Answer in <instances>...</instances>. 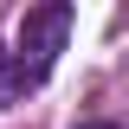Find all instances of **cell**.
Returning a JSON list of instances; mask_svg holds the SVG:
<instances>
[{
    "instance_id": "obj_1",
    "label": "cell",
    "mask_w": 129,
    "mask_h": 129,
    "mask_svg": "<svg viewBox=\"0 0 129 129\" xmlns=\"http://www.w3.org/2000/svg\"><path fill=\"white\" fill-rule=\"evenodd\" d=\"M64 32H71V7H58V0H52V7H32V13L19 19V52H13V64L26 71L32 84L45 78L52 58L64 52Z\"/></svg>"
},
{
    "instance_id": "obj_3",
    "label": "cell",
    "mask_w": 129,
    "mask_h": 129,
    "mask_svg": "<svg viewBox=\"0 0 129 129\" xmlns=\"http://www.w3.org/2000/svg\"><path fill=\"white\" fill-rule=\"evenodd\" d=\"M84 129H116V123H84Z\"/></svg>"
},
{
    "instance_id": "obj_2",
    "label": "cell",
    "mask_w": 129,
    "mask_h": 129,
    "mask_svg": "<svg viewBox=\"0 0 129 129\" xmlns=\"http://www.w3.org/2000/svg\"><path fill=\"white\" fill-rule=\"evenodd\" d=\"M26 84H32V78L19 71L13 58H0V110H7V103H19V90H26Z\"/></svg>"
}]
</instances>
